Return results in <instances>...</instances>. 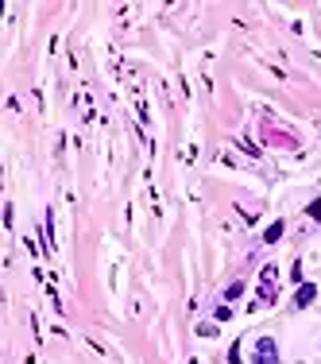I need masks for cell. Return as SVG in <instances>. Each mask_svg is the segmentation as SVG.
<instances>
[{"instance_id":"obj_1","label":"cell","mask_w":321,"mask_h":364,"mask_svg":"<svg viewBox=\"0 0 321 364\" xmlns=\"http://www.w3.org/2000/svg\"><path fill=\"white\" fill-rule=\"evenodd\" d=\"M256 364H279V357H275V341H271V337H260V341H256Z\"/></svg>"},{"instance_id":"obj_2","label":"cell","mask_w":321,"mask_h":364,"mask_svg":"<svg viewBox=\"0 0 321 364\" xmlns=\"http://www.w3.org/2000/svg\"><path fill=\"white\" fill-rule=\"evenodd\" d=\"M314 295H318V287H314V283H310V287H302V291L294 295V306H310V302H314Z\"/></svg>"},{"instance_id":"obj_3","label":"cell","mask_w":321,"mask_h":364,"mask_svg":"<svg viewBox=\"0 0 321 364\" xmlns=\"http://www.w3.org/2000/svg\"><path fill=\"white\" fill-rule=\"evenodd\" d=\"M279 236H282V221H279V225H271V229H267V244H275Z\"/></svg>"}]
</instances>
